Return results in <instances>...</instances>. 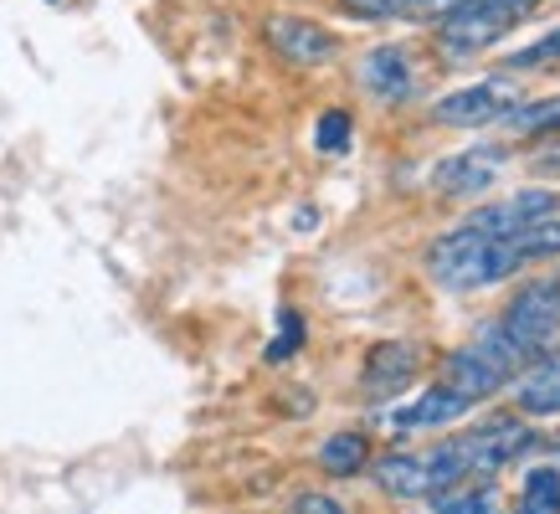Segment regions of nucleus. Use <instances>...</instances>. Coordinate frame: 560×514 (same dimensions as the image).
<instances>
[{
    "label": "nucleus",
    "mask_w": 560,
    "mask_h": 514,
    "mask_svg": "<svg viewBox=\"0 0 560 514\" xmlns=\"http://www.w3.org/2000/svg\"><path fill=\"white\" fill-rule=\"evenodd\" d=\"M535 5H540V0H458V5L438 21V47L447 51V57H478V51H489L493 42H504Z\"/></svg>",
    "instance_id": "obj_1"
},
{
    "label": "nucleus",
    "mask_w": 560,
    "mask_h": 514,
    "mask_svg": "<svg viewBox=\"0 0 560 514\" xmlns=\"http://www.w3.org/2000/svg\"><path fill=\"white\" fill-rule=\"evenodd\" d=\"M514 103H525V93H520V83L504 72V78H483V83H468V87H458V93L438 98L432 103V119L447 124V129H483V124L504 119Z\"/></svg>",
    "instance_id": "obj_2"
},
{
    "label": "nucleus",
    "mask_w": 560,
    "mask_h": 514,
    "mask_svg": "<svg viewBox=\"0 0 560 514\" xmlns=\"http://www.w3.org/2000/svg\"><path fill=\"white\" fill-rule=\"evenodd\" d=\"M504 329L520 335L529 350H545V344L556 340V329H560V283L556 278H529V283H520L510 308H504Z\"/></svg>",
    "instance_id": "obj_3"
},
{
    "label": "nucleus",
    "mask_w": 560,
    "mask_h": 514,
    "mask_svg": "<svg viewBox=\"0 0 560 514\" xmlns=\"http://www.w3.org/2000/svg\"><path fill=\"white\" fill-rule=\"evenodd\" d=\"M556 211H560L556 190H520V196H510V201L474 206L463 226H474V232H483V237H520L525 226L545 222V217H556Z\"/></svg>",
    "instance_id": "obj_4"
},
{
    "label": "nucleus",
    "mask_w": 560,
    "mask_h": 514,
    "mask_svg": "<svg viewBox=\"0 0 560 514\" xmlns=\"http://www.w3.org/2000/svg\"><path fill=\"white\" fill-rule=\"evenodd\" d=\"M262 36H268V47L278 51L283 62H293V68H324V62L340 51L335 32H324L319 21H308V16H268L262 21Z\"/></svg>",
    "instance_id": "obj_5"
},
{
    "label": "nucleus",
    "mask_w": 560,
    "mask_h": 514,
    "mask_svg": "<svg viewBox=\"0 0 560 514\" xmlns=\"http://www.w3.org/2000/svg\"><path fill=\"white\" fill-rule=\"evenodd\" d=\"M422 371V350L407 340H390V344H375L371 355H365V371H360V386L371 401H390V396H401L417 381Z\"/></svg>",
    "instance_id": "obj_6"
},
{
    "label": "nucleus",
    "mask_w": 560,
    "mask_h": 514,
    "mask_svg": "<svg viewBox=\"0 0 560 514\" xmlns=\"http://www.w3.org/2000/svg\"><path fill=\"white\" fill-rule=\"evenodd\" d=\"M504 171V150H463L432 165V186L442 196H483Z\"/></svg>",
    "instance_id": "obj_7"
},
{
    "label": "nucleus",
    "mask_w": 560,
    "mask_h": 514,
    "mask_svg": "<svg viewBox=\"0 0 560 514\" xmlns=\"http://www.w3.org/2000/svg\"><path fill=\"white\" fill-rule=\"evenodd\" d=\"M360 87H365L375 103H407L411 87H417L411 57L401 47H375V51H365V62H360Z\"/></svg>",
    "instance_id": "obj_8"
},
{
    "label": "nucleus",
    "mask_w": 560,
    "mask_h": 514,
    "mask_svg": "<svg viewBox=\"0 0 560 514\" xmlns=\"http://www.w3.org/2000/svg\"><path fill=\"white\" fill-rule=\"evenodd\" d=\"M442 381H447L463 401H483V396H493V392H504V386H510V376H504V371H499L478 344H468V350H458V355H447Z\"/></svg>",
    "instance_id": "obj_9"
},
{
    "label": "nucleus",
    "mask_w": 560,
    "mask_h": 514,
    "mask_svg": "<svg viewBox=\"0 0 560 514\" xmlns=\"http://www.w3.org/2000/svg\"><path fill=\"white\" fill-rule=\"evenodd\" d=\"M427 499H432L438 514H499V489L489 483V474H468V479L442 483Z\"/></svg>",
    "instance_id": "obj_10"
},
{
    "label": "nucleus",
    "mask_w": 560,
    "mask_h": 514,
    "mask_svg": "<svg viewBox=\"0 0 560 514\" xmlns=\"http://www.w3.org/2000/svg\"><path fill=\"white\" fill-rule=\"evenodd\" d=\"M514 401H520V411H529V417H550V411H560V355H535L529 360L525 381H520V392H514Z\"/></svg>",
    "instance_id": "obj_11"
},
{
    "label": "nucleus",
    "mask_w": 560,
    "mask_h": 514,
    "mask_svg": "<svg viewBox=\"0 0 560 514\" xmlns=\"http://www.w3.org/2000/svg\"><path fill=\"white\" fill-rule=\"evenodd\" d=\"M375 483H381L390 499H427L432 494L427 458H411V453H390V458L375 463Z\"/></svg>",
    "instance_id": "obj_12"
},
{
    "label": "nucleus",
    "mask_w": 560,
    "mask_h": 514,
    "mask_svg": "<svg viewBox=\"0 0 560 514\" xmlns=\"http://www.w3.org/2000/svg\"><path fill=\"white\" fill-rule=\"evenodd\" d=\"M468 407H474V401H463V396L453 392L447 381H438V386H432V392H427L422 401H411V407H401L396 417H390V422H396V428H442V422H453V417H463Z\"/></svg>",
    "instance_id": "obj_13"
},
{
    "label": "nucleus",
    "mask_w": 560,
    "mask_h": 514,
    "mask_svg": "<svg viewBox=\"0 0 560 514\" xmlns=\"http://www.w3.org/2000/svg\"><path fill=\"white\" fill-rule=\"evenodd\" d=\"M504 129L520 139H545V135H560V93L556 98H535V103H514L504 114Z\"/></svg>",
    "instance_id": "obj_14"
},
{
    "label": "nucleus",
    "mask_w": 560,
    "mask_h": 514,
    "mask_svg": "<svg viewBox=\"0 0 560 514\" xmlns=\"http://www.w3.org/2000/svg\"><path fill=\"white\" fill-rule=\"evenodd\" d=\"M371 463V443L360 437V432H335V437H324L319 443V468L324 474H335V479H350Z\"/></svg>",
    "instance_id": "obj_15"
},
{
    "label": "nucleus",
    "mask_w": 560,
    "mask_h": 514,
    "mask_svg": "<svg viewBox=\"0 0 560 514\" xmlns=\"http://www.w3.org/2000/svg\"><path fill=\"white\" fill-rule=\"evenodd\" d=\"M514 514H560V468H535V474H525L520 510Z\"/></svg>",
    "instance_id": "obj_16"
},
{
    "label": "nucleus",
    "mask_w": 560,
    "mask_h": 514,
    "mask_svg": "<svg viewBox=\"0 0 560 514\" xmlns=\"http://www.w3.org/2000/svg\"><path fill=\"white\" fill-rule=\"evenodd\" d=\"M514 247H520V257H525V262L560 257V211H556V217H545V222H535V226H525V232L514 237Z\"/></svg>",
    "instance_id": "obj_17"
},
{
    "label": "nucleus",
    "mask_w": 560,
    "mask_h": 514,
    "mask_svg": "<svg viewBox=\"0 0 560 514\" xmlns=\"http://www.w3.org/2000/svg\"><path fill=\"white\" fill-rule=\"evenodd\" d=\"M350 139H355V124L345 108H324L319 124H314V150L319 154H345L350 150Z\"/></svg>",
    "instance_id": "obj_18"
},
{
    "label": "nucleus",
    "mask_w": 560,
    "mask_h": 514,
    "mask_svg": "<svg viewBox=\"0 0 560 514\" xmlns=\"http://www.w3.org/2000/svg\"><path fill=\"white\" fill-rule=\"evenodd\" d=\"M550 62H560V26L550 36H540V42H529L525 51H510V57H504V68L499 72H529V68H550Z\"/></svg>",
    "instance_id": "obj_19"
},
{
    "label": "nucleus",
    "mask_w": 560,
    "mask_h": 514,
    "mask_svg": "<svg viewBox=\"0 0 560 514\" xmlns=\"http://www.w3.org/2000/svg\"><path fill=\"white\" fill-rule=\"evenodd\" d=\"M304 350V314L299 308H283L278 314V340L268 344V365H283L289 355H299Z\"/></svg>",
    "instance_id": "obj_20"
},
{
    "label": "nucleus",
    "mask_w": 560,
    "mask_h": 514,
    "mask_svg": "<svg viewBox=\"0 0 560 514\" xmlns=\"http://www.w3.org/2000/svg\"><path fill=\"white\" fill-rule=\"evenodd\" d=\"M529 171L545 175V180H560V139H556V135L540 139V150L529 154Z\"/></svg>",
    "instance_id": "obj_21"
},
{
    "label": "nucleus",
    "mask_w": 560,
    "mask_h": 514,
    "mask_svg": "<svg viewBox=\"0 0 560 514\" xmlns=\"http://www.w3.org/2000/svg\"><path fill=\"white\" fill-rule=\"evenodd\" d=\"M350 16L360 21H386V16H401V0H340Z\"/></svg>",
    "instance_id": "obj_22"
},
{
    "label": "nucleus",
    "mask_w": 560,
    "mask_h": 514,
    "mask_svg": "<svg viewBox=\"0 0 560 514\" xmlns=\"http://www.w3.org/2000/svg\"><path fill=\"white\" fill-rule=\"evenodd\" d=\"M453 5H458V0H401V16H411V21H442Z\"/></svg>",
    "instance_id": "obj_23"
},
{
    "label": "nucleus",
    "mask_w": 560,
    "mask_h": 514,
    "mask_svg": "<svg viewBox=\"0 0 560 514\" xmlns=\"http://www.w3.org/2000/svg\"><path fill=\"white\" fill-rule=\"evenodd\" d=\"M293 514H345V504L329 494H299L293 499Z\"/></svg>",
    "instance_id": "obj_24"
}]
</instances>
